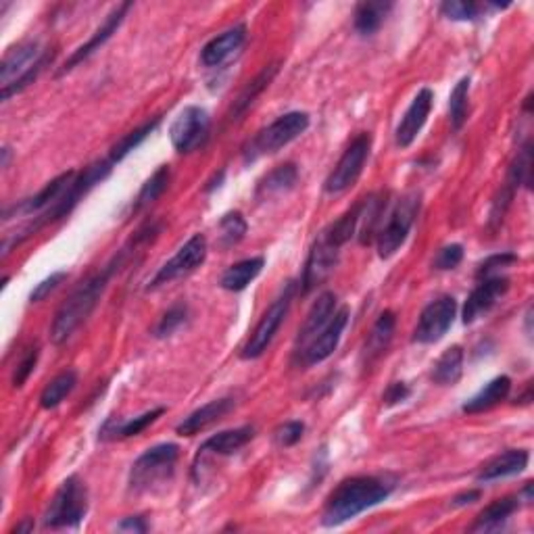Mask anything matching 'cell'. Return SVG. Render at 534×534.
Instances as JSON below:
<instances>
[{
    "mask_svg": "<svg viewBox=\"0 0 534 534\" xmlns=\"http://www.w3.org/2000/svg\"><path fill=\"white\" fill-rule=\"evenodd\" d=\"M276 72H278V65H269V67L263 69V72L259 75H257V78L251 82V84H248L245 88V92H242L238 96V101L234 102L232 113H230L232 115L230 120H238V115L245 113V111L253 105L257 96H259L263 92V90H266V86H269V82L274 80Z\"/></svg>",
    "mask_w": 534,
    "mask_h": 534,
    "instance_id": "d6a6232c",
    "label": "cell"
},
{
    "mask_svg": "<svg viewBox=\"0 0 534 534\" xmlns=\"http://www.w3.org/2000/svg\"><path fill=\"white\" fill-rule=\"evenodd\" d=\"M409 394H412V391H409L407 384L393 383L391 386L386 388V393H384V403L386 405H397V403H401V401H405Z\"/></svg>",
    "mask_w": 534,
    "mask_h": 534,
    "instance_id": "7dc6e473",
    "label": "cell"
},
{
    "mask_svg": "<svg viewBox=\"0 0 534 534\" xmlns=\"http://www.w3.org/2000/svg\"><path fill=\"white\" fill-rule=\"evenodd\" d=\"M211 120L209 113L203 107L190 105L184 111H180L176 121L171 123L170 138L173 149L178 152H192L199 147H203L207 136H209Z\"/></svg>",
    "mask_w": 534,
    "mask_h": 534,
    "instance_id": "7c38bea8",
    "label": "cell"
},
{
    "mask_svg": "<svg viewBox=\"0 0 534 534\" xmlns=\"http://www.w3.org/2000/svg\"><path fill=\"white\" fill-rule=\"evenodd\" d=\"M518 257L513 253H501V255H492L487 261L478 267V278H490V276H499L497 272L503 267H510L511 263H516Z\"/></svg>",
    "mask_w": 534,
    "mask_h": 534,
    "instance_id": "7bdbcfd3",
    "label": "cell"
},
{
    "mask_svg": "<svg viewBox=\"0 0 534 534\" xmlns=\"http://www.w3.org/2000/svg\"><path fill=\"white\" fill-rule=\"evenodd\" d=\"M75 384H78V374H75L73 370L61 372L59 376H54L51 383L44 386L43 394H40V405H43L44 409H54L57 405H61L67 394L73 391Z\"/></svg>",
    "mask_w": 534,
    "mask_h": 534,
    "instance_id": "1f68e13d",
    "label": "cell"
},
{
    "mask_svg": "<svg viewBox=\"0 0 534 534\" xmlns=\"http://www.w3.org/2000/svg\"><path fill=\"white\" fill-rule=\"evenodd\" d=\"M295 288L296 286L293 282L286 284L284 293L272 303V307H269L266 314H263L259 324H257V328L253 330L251 338H248V343L245 345V349H242V357H245V359H257V357H261L263 353L267 351V346L272 345L274 336L278 335L282 322L286 320L290 303H293V296H295Z\"/></svg>",
    "mask_w": 534,
    "mask_h": 534,
    "instance_id": "9c48e42d",
    "label": "cell"
},
{
    "mask_svg": "<svg viewBox=\"0 0 534 534\" xmlns=\"http://www.w3.org/2000/svg\"><path fill=\"white\" fill-rule=\"evenodd\" d=\"M75 176H78L75 171L61 173V176L51 180V182H48L38 194H34L32 199H27L22 205L15 207V211L24 215H32V213H44L46 209H51V207L63 197L69 186H72Z\"/></svg>",
    "mask_w": 534,
    "mask_h": 534,
    "instance_id": "7402d4cb",
    "label": "cell"
},
{
    "mask_svg": "<svg viewBox=\"0 0 534 534\" xmlns=\"http://www.w3.org/2000/svg\"><path fill=\"white\" fill-rule=\"evenodd\" d=\"M370 149H372V136L370 134H359L355 141L349 144V149L343 152L341 161L336 163V168L332 170V173L325 180L324 189L330 194H341L345 190H349L353 184L357 182V178L362 176L364 165L370 157Z\"/></svg>",
    "mask_w": 534,
    "mask_h": 534,
    "instance_id": "30bf717a",
    "label": "cell"
},
{
    "mask_svg": "<svg viewBox=\"0 0 534 534\" xmlns=\"http://www.w3.org/2000/svg\"><path fill=\"white\" fill-rule=\"evenodd\" d=\"M457 314V301L453 296H441L428 305L422 311L420 322L415 325L413 341L420 345H432L439 343L442 336L447 335L451 325H453Z\"/></svg>",
    "mask_w": 534,
    "mask_h": 534,
    "instance_id": "4fadbf2b",
    "label": "cell"
},
{
    "mask_svg": "<svg viewBox=\"0 0 534 534\" xmlns=\"http://www.w3.org/2000/svg\"><path fill=\"white\" fill-rule=\"evenodd\" d=\"M34 529V522L30 518L27 519H24V524H19V526H15V529H13V532H30Z\"/></svg>",
    "mask_w": 534,
    "mask_h": 534,
    "instance_id": "f907efd6",
    "label": "cell"
},
{
    "mask_svg": "<svg viewBox=\"0 0 534 534\" xmlns=\"http://www.w3.org/2000/svg\"><path fill=\"white\" fill-rule=\"evenodd\" d=\"M247 234V219L242 218V213L230 211L219 219V245L228 248L238 245Z\"/></svg>",
    "mask_w": 534,
    "mask_h": 534,
    "instance_id": "f35d334b",
    "label": "cell"
},
{
    "mask_svg": "<svg viewBox=\"0 0 534 534\" xmlns=\"http://www.w3.org/2000/svg\"><path fill=\"white\" fill-rule=\"evenodd\" d=\"M511 391V380L508 376H497L495 380H490L487 386H482L481 391H478L474 397L468 399L466 403H463V413H482V412H489L495 405L501 403V401L508 399V394Z\"/></svg>",
    "mask_w": 534,
    "mask_h": 534,
    "instance_id": "d4e9b609",
    "label": "cell"
},
{
    "mask_svg": "<svg viewBox=\"0 0 534 534\" xmlns=\"http://www.w3.org/2000/svg\"><path fill=\"white\" fill-rule=\"evenodd\" d=\"M530 173H532V147L530 142H526L524 147L518 150V157L513 159L510 168L508 186L511 190L519 189V186H530Z\"/></svg>",
    "mask_w": 534,
    "mask_h": 534,
    "instance_id": "74e56055",
    "label": "cell"
},
{
    "mask_svg": "<svg viewBox=\"0 0 534 534\" xmlns=\"http://www.w3.org/2000/svg\"><path fill=\"white\" fill-rule=\"evenodd\" d=\"M393 335H394V314L393 311H384V314L378 317V322L374 324L370 336H367L365 351H364V357L367 359V364L376 362L378 357L384 355L388 345H391L393 341Z\"/></svg>",
    "mask_w": 534,
    "mask_h": 534,
    "instance_id": "83f0119b",
    "label": "cell"
},
{
    "mask_svg": "<svg viewBox=\"0 0 534 534\" xmlns=\"http://www.w3.org/2000/svg\"><path fill=\"white\" fill-rule=\"evenodd\" d=\"M463 259V247L461 245H449L441 248L439 255L434 259V267L441 269V272H447V269H455Z\"/></svg>",
    "mask_w": 534,
    "mask_h": 534,
    "instance_id": "f6af8a7d",
    "label": "cell"
},
{
    "mask_svg": "<svg viewBox=\"0 0 534 534\" xmlns=\"http://www.w3.org/2000/svg\"><path fill=\"white\" fill-rule=\"evenodd\" d=\"M111 170H113V163H111V159H107V161H96L92 165H88V168L82 171L80 176H75V180L72 182V186H69V189L65 190L63 197H61L57 203L51 207V209L40 213L36 218V221L27 226L25 230L19 234L15 240H13V245H19V242L30 238L34 232H38L40 228L53 224V221H57L61 218H67V215L75 209V205L80 203V199L86 197V194L92 190L96 184H101L102 180L109 176Z\"/></svg>",
    "mask_w": 534,
    "mask_h": 534,
    "instance_id": "277c9868",
    "label": "cell"
},
{
    "mask_svg": "<svg viewBox=\"0 0 534 534\" xmlns=\"http://www.w3.org/2000/svg\"><path fill=\"white\" fill-rule=\"evenodd\" d=\"M393 492V484L378 476L346 478L330 492L322 513L324 526H341L359 513L383 503Z\"/></svg>",
    "mask_w": 534,
    "mask_h": 534,
    "instance_id": "6da1fadb",
    "label": "cell"
},
{
    "mask_svg": "<svg viewBox=\"0 0 534 534\" xmlns=\"http://www.w3.org/2000/svg\"><path fill=\"white\" fill-rule=\"evenodd\" d=\"M247 43V25H234L224 34H219L218 38H213L211 43H207L203 51H200V61L205 67H219L224 61H228L242 48Z\"/></svg>",
    "mask_w": 534,
    "mask_h": 534,
    "instance_id": "d6986e66",
    "label": "cell"
},
{
    "mask_svg": "<svg viewBox=\"0 0 534 534\" xmlns=\"http://www.w3.org/2000/svg\"><path fill=\"white\" fill-rule=\"evenodd\" d=\"M346 324H349V309L343 307L341 311H336L335 316L330 317V322L324 325V328L317 332L314 336V341H311L303 353V364L305 365H316V364H322L328 359L332 353L336 351L338 343H341V336L346 328Z\"/></svg>",
    "mask_w": 534,
    "mask_h": 534,
    "instance_id": "9a60e30c",
    "label": "cell"
},
{
    "mask_svg": "<svg viewBox=\"0 0 534 534\" xmlns=\"http://www.w3.org/2000/svg\"><path fill=\"white\" fill-rule=\"evenodd\" d=\"M393 9V3H362L355 9V30L362 36H372L384 24L388 13Z\"/></svg>",
    "mask_w": 534,
    "mask_h": 534,
    "instance_id": "f546056e",
    "label": "cell"
},
{
    "mask_svg": "<svg viewBox=\"0 0 534 534\" xmlns=\"http://www.w3.org/2000/svg\"><path fill=\"white\" fill-rule=\"evenodd\" d=\"M53 57L43 51L36 40H27L6 51L3 65H0V82H3V101H9L13 94L22 92L38 78L44 65Z\"/></svg>",
    "mask_w": 534,
    "mask_h": 534,
    "instance_id": "3957f363",
    "label": "cell"
},
{
    "mask_svg": "<svg viewBox=\"0 0 534 534\" xmlns=\"http://www.w3.org/2000/svg\"><path fill=\"white\" fill-rule=\"evenodd\" d=\"M120 530H131V532H147V522L144 518L136 516V518H126L123 522L117 526Z\"/></svg>",
    "mask_w": 534,
    "mask_h": 534,
    "instance_id": "c3c4849f",
    "label": "cell"
},
{
    "mask_svg": "<svg viewBox=\"0 0 534 534\" xmlns=\"http://www.w3.org/2000/svg\"><path fill=\"white\" fill-rule=\"evenodd\" d=\"M131 9V5L130 3H123V5H120V6H115L113 11L109 13V17L105 19V24H102L99 30L94 32V36L88 40L86 44H82L78 51H75L72 57H69L67 61H65V65H63V69H61V73H67V72H72V69L75 67V65H80L82 61H86L90 54H94L96 51H99V48L107 43V40L113 36V34L117 32V27L121 25V22H123V17H126V13Z\"/></svg>",
    "mask_w": 534,
    "mask_h": 534,
    "instance_id": "ac0fdd59",
    "label": "cell"
},
{
    "mask_svg": "<svg viewBox=\"0 0 534 534\" xmlns=\"http://www.w3.org/2000/svg\"><path fill=\"white\" fill-rule=\"evenodd\" d=\"M178 457L180 447L173 442H163V445L144 451L130 470V489L134 492H147L171 481Z\"/></svg>",
    "mask_w": 534,
    "mask_h": 534,
    "instance_id": "5b68a950",
    "label": "cell"
},
{
    "mask_svg": "<svg viewBox=\"0 0 534 534\" xmlns=\"http://www.w3.org/2000/svg\"><path fill=\"white\" fill-rule=\"evenodd\" d=\"M468 94L470 78H461L449 96V120L453 130H461L468 120Z\"/></svg>",
    "mask_w": 534,
    "mask_h": 534,
    "instance_id": "8d00e7d4",
    "label": "cell"
},
{
    "mask_svg": "<svg viewBox=\"0 0 534 534\" xmlns=\"http://www.w3.org/2000/svg\"><path fill=\"white\" fill-rule=\"evenodd\" d=\"M530 455L526 449H510L505 453L492 457L490 461H487L478 474V482H490V481H499V478H508V476H516L519 471H524L529 468Z\"/></svg>",
    "mask_w": 534,
    "mask_h": 534,
    "instance_id": "ffe728a7",
    "label": "cell"
},
{
    "mask_svg": "<svg viewBox=\"0 0 534 534\" xmlns=\"http://www.w3.org/2000/svg\"><path fill=\"white\" fill-rule=\"evenodd\" d=\"M336 295L335 293H324L320 299L316 301L314 307H311L307 320H305L303 328L299 330V338H296V343H299V353L307 346L311 341H314V336L320 332L325 324L330 322V317L336 314Z\"/></svg>",
    "mask_w": 534,
    "mask_h": 534,
    "instance_id": "603a6c76",
    "label": "cell"
},
{
    "mask_svg": "<svg viewBox=\"0 0 534 534\" xmlns=\"http://www.w3.org/2000/svg\"><path fill=\"white\" fill-rule=\"evenodd\" d=\"M481 499V490H468L463 492V495H457L453 499V505H457V508H461V505H468V503H474Z\"/></svg>",
    "mask_w": 534,
    "mask_h": 534,
    "instance_id": "681fc988",
    "label": "cell"
},
{
    "mask_svg": "<svg viewBox=\"0 0 534 534\" xmlns=\"http://www.w3.org/2000/svg\"><path fill=\"white\" fill-rule=\"evenodd\" d=\"M420 211V194L409 192L397 205L393 207V211L388 213L386 224L380 228L376 234L378 240V255L380 259H388L403 247L409 232H412L413 221L418 218Z\"/></svg>",
    "mask_w": 534,
    "mask_h": 534,
    "instance_id": "ba28073f",
    "label": "cell"
},
{
    "mask_svg": "<svg viewBox=\"0 0 534 534\" xmlns=\"http://www.w3.org/2000/svg\"><path fill=\"white\" fill-rule=\"evenodd\" d=\"M205 257L207 238L203 234H194L189 242H184V245L180 247V251L173 255L168 263H163V266L159 267V272L152 276V280L149 282L147 290L161 288L173 280L184 278V276H189L194 269L203 266Z\"/></svg>",
    "mask_w": 534,
    "mask_h": 534,
    "instance_id": "8fae6325",
    "label": "cell"
},
{
    "mask_svg": "<svg viewBox=\"0 0 534 534\" xmlns=\"http://www.w3.org/2000/svg\"><path fill=\"white\" fill-rule=\"evenodd\" d=\"M309 128V115L303 111H290L263 128L245 147V163H253L259 157L274 155L280 149L296 141Z\"/></svg>",
    "mask_w": 534,
    "mask_h": 534,
    "instance_id": "8992f818",
    "label": "cell"
},
{
    "mask_svg": "<svg viewBox=\"0 0 534 534\" xmlns=\"http://www.w3.org/2000/svg\"><path fill=\"white\" fill-rule=\"evenodd\" d=\"M263 266H266L263 257H251V259L234 263L221 276V288L230 290V293H240V290H245L261 274Z\"/></svg>",
    "mask_w": 534,
    "mask_h": 534,
    "instance_id": "4316f807",
    "label": "cell"
},
{
    "mask_svg": "<svg viewBox=\"0 0 534 534\" xmlns=\"http://www.w3.org/2000/svg\"><path fill=\"white\" fill-rule=\"evenodd\" d=\"M338 253H341V248L332 245L324 234L316 240V245L311 247L307 266H305L303 272V293H311V290H316L320 284L328 280V276L335 272L338 263Z\"/></svg>",
    "mask_w": 534,
    "mask_h": 534,
    "instance_id": "5bb4252c",
    "label": "cell"
},
{
    "mask_svg": "<svg viewBox=\"0 0 534 534\" xmlns=\"http://www.w3.org/2000/svg\"><path fill=\"white\" fill-rule=\"evenodd\" d=\"M232 407H234L232 399H215V401H211V403L199 407L197 412H192L189 418H184L182 424L178 426V434L180 436H194V434L203 432V430L213 426L215 422L226 418V415L232 412Z\"/></svg>",
    "mask_w": 534,
    "mask_h": 534,
    "instance_id": "44dd1931",
    "label": "cell"
},
{
    "mask_svg": "<svg viewBox=\"0 0 534 534\" xmlns=\"http://www.w3.org/2000/svg\"><path fill=\"white\" fill-rule=\"evenodd\" d=\"M163 413H165L163 407L152 409V412L138 415V418L123 422V424L115 426L113 430H102V439H130V436H138L141 432H144V430H147L150 424H155V422L161 418Z\"/></svg>",
    "mask_w": 534,
    "mask_h": 534,
    "instance_id": "836d02e7",
    "label": "cell"
},
{
    "mask_svg": "<svg viewBox=\"0 0 534 534\" xmlns=\"http://www.w3.org/2000/svg\"><path fill=\"white\" fill-rule=\"evenodd\" d=\"M255 436L253 426H240L234 430H224V432L213 434L200 445L199 455H232L240 451Z\"/></svg>",
    "mask_w": 534,
    "mask_h": 534,
    "instance_id": "cb8c5ba5",
    "label": "cell"
},
{
    "mask_svg": "<svg viewBox=\"0 0 534 534\" xmlns=\"http://www.w3.org/2000/svg\"><path fill=\"white\" fill-rule=\"evenodd\" d=\"M482 9V5L466 3V0H451V3L441 6L442 15L447 19H453V22H474V19L481 17Z\"/></svg>",
    "mask_w": 534,
    "mask_h": 534,
    "instance_id": "ab89813d",
    "label": "cell"
},
{
    "mask_svg": "<svg viewBox=\"0 0 534 534\" xmlns=\"http://www.w3.org/2000/svg\"><path fill=\"white\" fill-rule=\"evenodd\" d=\"M67 276H69L67 272H54V274L48 276L46 280L40 282L38 286L32 290V295H30V301H32V303H40V301H44L48 295L54 293V290H57V288L61 286V282H63V280L67 278Z\"/></svg>",
    "mask_w": 534,
    "mask_h": 534,
    "instance_id": "bcb514c9",
    "label": "cell"
},
{
    "mask_svg": "<svg viewBox=\"0 0 534 534\" xmlns=\"http://www.w3.org/2000/svg\"><path fill=\"white\" fill-rule=\"evenodd\" d=\"M461 374H463V351L461 346L455 345V346H449V349L436 359L432 365V372H430V378H432V383L439 386H453L460 383Z\"/></svg>",
    "mask_w": 534,
    "mask_h": 534,
    "instance_id": "484cf974",
    "label": "cell"
},
{
    "mask_svg": "<svg viewBox=\"0 0 534 534\" xmlns=\"http://www.w3.org/2000/svg\"><path fill=\"white\" fill-rule=\"evenodd\" d=\"M36 364H38V349L34 346V349H27L22 362L17 364L15 374H13V386L22 388L25 384V380L32 376V372H34V367H36Z\"/></svg>",
    "mask_w": 534,
    "mask_h": 534,
    "instance_id": "ee69618b",
    "label": "cell"
},
{
    "mask_svg": "<svg viewBox=\"0 0 534 534\" xmlns=\"http://www.w3.org/2000/svg\"><path fill=\"white\" fill-rule=\"evenodd\" d=\"M432 102H434V94L430 88H422L415 99L412 101V105L405 111L403 120H401L397 131H394V141H397V147L407 149L412 147L415 138L424 128V123L428 121L430 111H432Z\"/></svg>",
    "mask_w": 534,
    "mask_h": 534,
    "instance_id": "e0dca14e",
    "label": "cell"
},
{
    "mask_svg": "<svg viewBox=\"0 0 534 534\" xmlns=\"http://www.w3.org/2000/svg\"><path fill=\"white\" fill-rule=\"evenodd\" d=\"M157 126H159V117H157V120H152V121H147V123H144V126L136 128L134 131H130V134L123 136L121 141L117 142L113 149H111V155H109L111 163L115 165V163L123 161V159H126L131 150L138 149L144 141H147V138L152 134V131H155Z\"/></svg>",
    "mask_w": 534,
    "mask_h": 534,
    "instance_id": "d590c367",
    "label": "cell"
},
{
    "mask_svg": "<svg viewBox=\"0 0 534 534\" xmlns=\"http://www.w3.org/2000/svg\"><path fill=\"white\" fill-rule=\"evenodd\" d=\"M510 290V280L505 276H490V278H482V282L471 290L468 296L466 307H463V324L476 322L478 317L489 314L495 307L499 299Z\"/></svg>",
    "mask_w": 534,
    "mask_h": 534,
    "instance_id": "2e32d148",
    "label": "cell"
},
{
    "mask_svg": "<svg viewBox=\"0 0 534 534\" xmlns=\"http://www.w3.org/2000/svg\"><path fill=\"white\" fill-rule=\"evenodd\" d=\"M303 432H305L303 422H286V424L276 428L274 439L280 447H293L303 439Z\"/></svg>",
    "mask_w": 534,
    "mask_h": 534,
    "instance_id": "b9f144b4",
    "label": "cell"
},
{
    "mask_svg": "<svg viewBox=\"0 0 534 534\" xmlns=\"http://www.w3.org/2000/svg\"><path fill=\"white\" fill-rule=\"evenodd\" d=\"M88 513V490L78 476L67 478L44 513L48 529H75Z\"/></svg>",
    "mask_w": 534,
    "mask_h": 534,
    "instance_id": "52a82bcc",
    "label": "cell"
},
{
    "mask_svg": "<svg viewBox=\"0 0 534 534\" xmlns=\"http://www.w3.org/2000/svg\"><path fill=\"white\" fill-rule=\"evenodd\" d=\"M516 510H518V499L516 497L497 499V501H492L481 513H478V518H476L474 526H471V530H474V532L495 530L501 524L508 522L510 516Z\"/></svg>",
    "mask_w": 534,
    "mask_h": 534,
    "instance_id": "f1b7e54d",
    "label": "cell"
},
{
    "mask_svg": "<svg viewBox=\"0 0 534 534\" xmlns=\"http://www.w3.org/2000/svg\"><path fill=\"white\" fill-rule=\"evenodd\" d=\"M296 180H299V170L293 163L280 165L274 171H269L259 184V197H272V194H282L295 189Z\"/></svg>",
    "mask_w": 534,
    "mask_h": 534,
    "instance_id": "4dcf8cb0",
    "label": "cell"
},
{
    "mask_svg": "<svg viewBox=\"0 0 534 534\" xmlns=\"http://www.w3.org/2000/svg\"><path fill=\"white\" fill-rule=\"evenodd\" d=\"M170 186V168L168 165H161L152 176L144 182V186L138 192L136 203H134V211H141L144 207H149L155 203V200L161 197V194L168 190Z\"/></svg>",
    "mask_w": 534,
    "mask_h": 534,
    "instance_id": "e575fe53",
    "label": "cell"
},
{
    "mask_svg": "<svg viewBox=\"0 0 534 534\" xmlns=\"http://www.w3.org/2000/svg\"><path fill=\"white\" fill-rule=\"evenodd\" d=\"M186 316H189V309H186L184 303H178L173 305L171 309H168V314H165L161 320H159L157 328H155V336L157 338H165V336H171L173 332H176L180 325L186 322Z\"/></svg>",
    "mask_w": 534,
    "mask_h": 534,
    "instance_id": "60d3db41",
    "label": "cell"
},
{
    "mask_svg": "<svg viewBox=\"0 0 534 534\" xmlns=\"http://www.w3.org/2000/svg\"><path fill=\"white\" fill-rule=\"evenodd\" d=\"M121 261H123V253L120 257H115L113 263H109L105 269H101V272L94 274L92 278H88L84 284H80V286L72 293V296L61 305L51 325V341L54 345L65 343L67 338L88 320L96 305H99L102 293H105L111 276L117 272V267L121 266Z\"/></svg>",
    "mask_w": 534,
    "mask_h": 534,
    "instance_id": "7a4b0ae2",
    "label": "cell"
}]
</instances>
